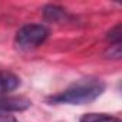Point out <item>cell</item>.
<instances>
[{
	"mask_svg": "<svg viewBox=\"0 0 122 122\" xmlns=\"http://www.w3.org/2000/svg\"><path fill=\"white\" fill-rule=\"evenodd\" d=\"M49 36V30L43 25H26L16 33V45L19 49L30 50L40 46Z\"/></svg>",
	"mask_w": 122,
	"mask_h": 122,
	"instance_id": "obj_2",
	"label": "cell"
},
{
	"mask_svg": "<svg viewBox=\"0 0 122 122\" xmlns=\"http://www.w3.org/2000/svg\"><path fill=\"white\" fill-rule=\"evenodd\" d=\"M43 13H45V17H46L47 20H50V22H59L60 19H62V17L66 15L65 10H63L62 7L53 6V5L46 6L45 10H43Z\"/></svg>",
	"mask_w": 122,
	"mask_h": 122,
	"instance_id": "obj_6",
	"label": "cell"
},
{
	"mask_svg": "<svg viewBox=\"0 0 122 122\" xmlns=\"http://www.w3.org/2000/svg\"><path fill=\"white\" fill-rule=\"evenodd\" d=\"M105 91V83L96 78H86L76 81L60 93L50 96L47 101L52 103H68V105H86L98 99Z\"/></svg>",
	"mask_w": 122,
	"mask_h": 122,
	"instance_id": "obj_1",
	"label": "cell"
},
{
	"mask_svg": "<svg viewBox=\"0 0 122 122\" xmlns=\"http://www.w3.org/2000/svg\"><path fill=\"white\" fill-rule=\"evenodd\" d=\"M79 122H121L119 118L106 113H85Z\"/></svg>",
	"mask_w": 122,
	"mask_h": 122,
	"instance_id": "obj_5",
	"label": "cell"
},
{
	"mask_svg": "<svg viewBox=\"0 0 122 122\" xmlns=\"http://www.w3.org/2000/svg\"><path fill=\"white\" fill-rule=\"evenodd\" d=\"M30 106V102L25 98H6L0 99V111H23Z\"/></svg>",
	"mask_w": 122,
	"mask_h": 122,
	"instance_id": "obj_4",
	"label": "cell"
},
{
	"mask_svg": "<svg viewBox=\"0 0 122 122\" xmlns=\"http://www.w3.org/2000/svg\"><path fill=\"white\" fill-rule=\"evenodd\" d=\"M106 56H111L112 59H119L121 57V43L111 45V47L106 52Z\"/></svg>",
	"mask_w": 122,
	"mask_h": 122,
	"instance_id": "obj_8",
	"label": "cell"
},
{
	"mask_svg": "<svg viewBox=\"0 0 122 122\" xmlns=\"http://www.w3.org/2000/svg\"><path fill=\"white\" fill-rule=\"evenodd\" d=\"M122 35V30H121V23H118L113 29H111L106 35V39L111 42V45H116V43H121V36Z\"/></svg>",
	"mask_w": 122,
	"mask_h": 122,
	"instance_id": "obj_7",
	"label": "cell"
},
{
	"mask_svg": "<svg viewBox=\"0 0 122 122\" xmlns=\"http://www.w3.org/2000/svg\"><path fill=\"white\" fill-rule=\"evenodd\" d=\"M20 85L19 76L9 71H0V93H9Z\"/></svg>",
	"mask_w": 122,
	"mask_h": 122,
	"instance_id": "obj_3",
	"label": "cell"
},
{
	"mask_svg": "<svg viewBox=\"0 0 122 122\" xmlns=\"http://www.w3.org/2000/svg\"><path fill=\"white\" fill-rule=\"evenodd\" d=\"M0 122H17V119L15 115H12V112L0 111Z\"/></svg>",
	"mask_w": 122,
	"mask_h": 122,
	"instance_id": "obj_9",
	"label": "cell"
}]
</instances>
